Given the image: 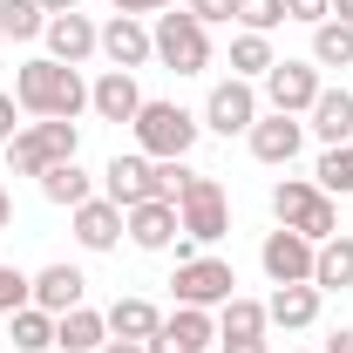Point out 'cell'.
Wrapping results in <instances>:
<instances>
[{
    "instance_id": "25",
    "label": "cell",
    "mask_w": 353,
    "mask_h": 353,
    "mask_svg": "<svg viewBox=\"0 0 353 353\" xmlns=\"http://www.w3.org/2000/svg\"><path fill=\"white\" fill-rule=\"evenodd\" d=\"M312 68H353V28L347 21H319L312 28Z\"/></svg>"
},
{
    "instance_id": "23",
    "label": "cell",
    "mask_w": 353,
    "mask_h": 353,
    "mask_svg": "<svg viewBox=\"0 0 353 353\" xmlns=\"http://www.w3.org/2000/svg\"><path fill=\"white\" fill-rule=\"evenodd\" d=\"M218 340H265V299L231 292V299L218 306Z\"/></svg>"
},
{
    "instance_id": "10",
    "label": "cell",
    "mask_w": 353,
    "mask_h": 353,
    "mask_svg": "<svg viewBox=\"0 0 353 353\" xmlns=\"http://www.w3.org/2000/svg\"><path fill=\"white\" fill-rule=\"evenodd\" d=\"M123 231H130L136 252H170L176 238H183V218H176V204L150 197V204H130L123 211Z\"/></svg>"
},
{
    "instance_id": "34",
    "label": "cell",
    "mask_w": 353,
    "mask_h": 353,
    "mask_svg": "<svg viewBox=\"0 0 353 353\" xmlns=\"http://www.w3.org/2000/svg\"><path fill=\"white\" fill-rule=\"evenodd\" d=\"M14 116H21V102H14V88H7V95H0V150L21 136V123H14Z\"/></svg>"
},
{
    "instance_id": "33",
    "label": "cell",
    "mask_w": 353,
    "mask_h": 353,
    "mask_svg": "<svg viewBox=\"0 0 353 353\" xmlns=\"http://www.w3.org/2000/svg\"><path fill=\"white\" fill-rule=\"evenodd\" d=\"M183 7H190V14L204 21V28H218V21H231V0H183Z\"/></svg>"
},
{
    "instance_id": "24",
    "label": "cell",
    "mask_w": 353,
    "mask_h": 353,
    "mask_svg": "<svg viewBox=\"0 0 353 353\" xmlns=\"http://www.w3.org/2000/svg\"><path fill=\"white\" fill-rule=\"evenodd\" d=\"M41 197H48V204H61V211H75V204L95 197V183H88L82 163H54V170L41 176Z\"/></svg>"
},
{
    "instance_id": "28",
    "label": "cell",
    "mask_w": 353,
    "mask_h": 353,
    "mask_svg": "<svg viewBox=\"0 0 353 353\" xmlns=\"http://www.w3.org/2000/svg\"><path fill=\"white\" fill-rule=\"evenodd\" d=\"M272 61H279V54H272V34H238V41H231V75H238V82H252V75L265 82Z\"/></svg>"
},
{
    "instance_id": "2",
    "label": "cell",
    "mask_w": 353,
    "mask_h": 353,
    "mask_svg": "<svg viewBox=\"0 0 353 353\" xmlns=\"http://www.w3.org/2000/svg\"><path fill=\"white\" fill-rule=\"evenodd\" d=\"M272 218L285 231H299V238H312V245H326L340 231V197H326L306 176H285V183H272Z\"/></svg>"
},
{
    "instance_id": "29",
    "label": "cell",
    "mask_w": 353,
    "mask_h": 353,
    "mask_svg": "<svg viewBox=\"0 0 353 353\" xmlns=\"http://www.w3.org/2000/svg\"><path fill=\"white\" fill-rule=\"evenodd\" d=\"M312 183H319L326 197H353V143H333V150L319 157V170H312Z\"/></svg>"
},
{
    "instance_id": "19",
    "label": "cell",
    "mask_w": 353,
    "mask_h": 353,
    "mask_svg": "<svg viewBox=\"0 0 353 353\" xmlns=\"http://www.w3.org/2000/svg\"><path fill=\"white\" fill-rule=\"evenodd\" d=\"M82 285H88V279L75 272V265H41V272H34V306L61 319V312L82 306Z\"/></svg>"
},
{
    "instance_id": "42",
    "label": "cell",
    "mask_w": 353,
    "mask_h": 353,
    "mask_svg": "<svg viewBox=\"0 0 353 353\" xmlns=\"http://www.w3.org/2000/svg\"><path fill=\"white\" fill-rule=\"evenodd\" d=\"M0 48H7V34H0Z\"/></svg>"
},
{
    "instance_id": "21",
    "label": "cell",
    "mask_w": 353,
    "mask_h": 353,
    "mask_svg": "<svg viewBox=\"0 0 353 353\" xmlns=\"http://www.w3.org/2000/svg\"><path fill=\"white\" fill-rule=\"evenodd\" d=\"M312 285H319V292H347L353 285V238L347 231H333V238L312 252Z\"/></svg>"
},
{
    "instance_id": "9",
    "label": "cell",
    "mask_w": 353,
    "mask_h": 353,
    "mask_svg": "<svg viewBox=\"0 0 353 353\" xmlns=\"http://www.w3.org/2000/svg\"><path fill=\"white\" fill-rule=\"evenodd\" d=\"M259 116H265V109H259V88L238 82V75L218 82V88H211V102H204V130H218V136H245Z\"/></svg>"
},
{
    "instance_id": "15",
    "label": "cell",
    "mask_w": 353,
    "mask_h": 353,
    "mask_svg": "<svg viewBox=\"0 0 353 353\" xmlns=\"http://www.w3.org/2000/svg\"><path fill=\"white\" fill-rule=\"evenodd\" d=\"M68 218H75L82 252H116V245H123V204H109V197H88V204H75Z\"/></svg>"
},
{
    "instance_id": "13",
    "label": "cell",
    "mask_w": 353,
    "mask_h": 353,
    "mask_svg": "<svg viewBox=\"0 0 353 353\" xmlns=\"http://www.w3.org/2000/svg\"><path fill=\"white\" fill-rule=\"evenodd\" d=\"M48 54L54 61H68V68H82L88 54H102V28L88 21V14H48Z\"/></svg>"
},
{
    "instance_id": "1",
    "label": "cell",
    "mask_w": 353,
    "mask_h": 353,
    "mask_svg": "<svg viewBox=\"0 0 353 353\" xmlns=\"http://www.w3.org/2000/svg\"><path fill=\"white\" fill-rule=\"evenodd\" d=\"M14 102H21V116H61V123H75L88 109V82L68 68V61H21V75H14Z\"/></svg>"
},
{
    "instance_id": "12",
    "label": "cell",
    "mask_w": 353,
    "mask_h": 353,
    "mask_svg": "<svg viewBox=\"0 0 353 353\" xmlns=\"http://www.w3.org/2000/svg\"><path fill=\"white\" fill-rule=\"evenodd\" d=\"M102 197L123 204V211H130V204H150V197H157V163H150L143 150H136V157H109V170H102Z\"/></svg>"
},
{
    "instance_id": "36",
    "label": "cell",
    "mask_w": 353,
    "mask_h": 353,
    "mask_svg": "<svg viewBox=\"0 0 353 353\" xmlns=\"http://www.w3.org/2000/svg\"><path fill=\"white\" fill-rule=\"evenodd\" d=\"M326 353H353V326H340V333L326 340Z\"/></svg>"
},
{
    "instance_id": "17",
    "label": "cell",
    "mask_w": 353,
    "mask_h": 353,
    "mask_svg": "<svg viewBox=\"0 0 353 353\" xmlns=\"http://www.w3.org/2000/svg\"><path fill=\"white\" fill-rule=\"evenodd\" d=\"M319 285H272V299H265V326H285V333H306L312 319H319Z\"/></svg>"
},
{
    "instance_id": "27",
    "label": "cell",
    "mask_w": 353,
    "mask_h": 353,
    "mask_svg": "<svg viewBox=\"0 0 353 353\" xmlns=\"http://www.w3.org/2000/svg\"><path fill=\"white\" fill-rule=\"evenodd\" d=\"M0 34H7V41H34V34H48V7H41V0H0Z\"/></svg>"
},
{
    "instance_id": "7",
    "label": "cell",
    "mask_w": 353,
    "mask_h": 353,
    "mask_svg": "<svg viewBox=\"0 0 353 353\" xmlns=\"http://www.w3.org/2000/svg\"><path fill=\"white\" fill-rule=\"evenodd\" d=\"M312 238H299V231H265V245H259V265H265V279L272 285H312Z\"/></svg>"
},
{
    "instance_id": "14",
    "label": "cell",
    "mask_w": 353,
    "mask_h": 353,
    "mask_svg": "<svg viewBox=\"0 0 353 353\" xmlns=\"http://www.w3.org/2000/svg\"><path fill=\"white\" fill-rule=\"evenodd\" d=\"M88 109H95L102 123H136V109H143L136 75H130V68H102V75L88 82Z\"/></svg>"
},
{
    "instance_id": "20",
    "label": "cell",
    "mask_w": 353,
    "mask_h": 353,
    "mask_svg": "<svg viewBox=\"0 0 353 353\" xmlns=\"http://www.w3.org/2000/svg\"><path fill=\"white\" fill-rule=\"evenodd\" d=\"M102 340H109V319L95 306H75V312L54 319V347L61 353H102Z\"/></svg>"
},
{
    "instance_id": "37",
    "label": "cell",
    "mask_w": 353,
    "mask_h": 353,
    "mask_svg": "<svg viewBox=\"0 0 353 353\" xmlns=\"http://www.w3.org/2000/svg\"><path fill=\"white\" fill-rule=\"evenodd\" d=\"M102 353H150L143 340H102Z\"/></svg>"
},
{
    "instance_id": "40",
    "label": "cell",
    "mask_w": 353,
    "mask_h": 353,
    "mask_svg": "<svg viewBox=\"0 0 353 353\" xmlns=\"http://www.w3.org/2000/svg\"><path fill=\"white\" fill-rule=\"evenodd\" d=\"M48 14H75V7H82V0H41Z\"/></svg>"
},
{
    "instance_id": "5",
    "label": "cell",
    "mask_w": 353,
    "mask_h": 353,
    "mask_svg": "<svg viewBox=\"0 0 353 353\" xmlns=\"http://www.w3.org/2000/svg\"><path fill=\"white\" fill-rule=\"evenodd\" d=\"M176 218H183V238H190V245H218L224 231H231V197H224V183L204 176V170H190L183 197H176Z\"/></svg>"
},
{
    "instance_id": "4",
    "label": "cell",
    "mask_w": 353,
    "mask_h": 353,
    "mask_svg": "<svg viewBox=\"0 0 353 353\" xmlns=\"http://www.w3.org/2000/svg\"><path fill=\"white\" fill-rule=\"evenodd\" d=\"M150 48H157V61L176 68V75H204V68H211V28H204L190 7H183V14H157Z\"/></svg>"
},
{
    "instance_id": "30",
    "label": "cell",
    "mask_w": 353,
    "mask_h": 353,
    "mask_svg": "<svg viewBox=\"0 0 353 353\" xmlns=\"http://www.w3.org/2000/svg\"><path fill=\"white\" fill-rule=\"evenodd\" d=\"M231 21H238L245 34H272V28L285 21V0H231Z\"/></svg>"
},
{
    "instance_id": "11",
    "label": "cell",
    "mask_w": 353,
    "mask_h": 353,
    "mask_svg": "<svg viewBox=\"0 0 353 353\" xmlns=\"http://www.w3.org/2000/svg\"><path fill=\"white\" fill-rule=\"evenodd\" d=\"M245 143H252V157H259V163L285 170V163L299 157V143H306V123H299V116H279V109H272V116H259V123L245 130Z\"/></svg>"
},
{
    "instance_id": "26",
    "label": "cell",
    "mask_w": 353,
    "mask_h": 353,
    "mask_svg": "<svg viewBox=\"0 0 353 353\" xmlns=\"http://www.w3.org/2000/svg\"><path fill=\"white\" fill-rule=\"evenodd\" d=\"M7 319H14V353H48L54 347V312L21 306V312H7Z\"/></svg>"
},
{
    "instance_id": "39",
    "label": "cell",
    "mask_w": 353,
    "mask_h": 353,
    "mask_svg": "<svg viewBox=\"0 0 353 353\" xmlns=\"http://www.w3.org/2000/svg\"><path fill=\"white\" fill-rule=\"evenodd\" d=\"M7 224H14V190L0 183V231H7Z\"/></svg>"
},
{
    "instance_id": "6",
    "label": "cell",
    "mask_w": 353,
    "mask_h": 353,
    "mask_svg": "<svg viewBox=\"0 0 353 353\" xmlns=\"http://www.w3.org/2000/svg\"><path fill=\"white\" fill-rule=\"evenodd\" d=\"M176 306H224V299H231V292H238V272H231V265L224 259H204V252H197V259H183L176 265Z\"/></svg>"
},
{
    "instance_id": "31",
    "label": "cell",
    "mask_w": 353,
    "mask_h": 353,
    "mask_svg": "<svg viewBox=\"0 0 353 353\" xmlns=\"http://www.w3.org/2000/svg\"><path fill=\"white\" fill-rule=\"evenodd\" d=\"M21 306H34V279L21 265H0V312H21Z\"/></svg>"
},
{
    "instance_id": "32",
    "label": "cell",
    "mask_w": 353,
    "mask_h": 353,
    "mask_svg": "<svg viewBox=\"0 0 353 353\" xmlns=\"http://www.w3.org/2000/svg\"><path fill=\"white\" fill-rule=\"evenodd\" d=\"M285 21H306V28H319V21H333V0H285Z\"/></svg>"
},
{
    "instance_id": "22",
    "label": "cell",
    "mask_w": 353,
    "mask_h": 353,
    "mask_svg": "<svg viewBox=\"0 0 353 353\" xmlns=\"http://www.w3.org/2000/svg\"><path fill=\"white\" fill-rule=\"evenodd\" d=\"M102 319H109V340H157V326H163V312L150 299H116Z\"/></svg>"
},
{
    "instance_id": "41",
    "label": "cell",
    "mask_w": 353,
    "mask_h": 353,
    "mask_svg": "<svg viewBox=\"0 0 353 353\" xmlns=\"http://www.w3.org/2000/svg\"><path fill=\"white\" fill-rule=\"evenodd\" d=\"M333 21H347V28H353V0H333Z\"/></svg>"
},
{
    "instance_id": "8",
    "label": "cell",
    "mask_w": 353,
    "mask_h": 353,
    "mask_svg": "<svg viewBox=\"0 0 353 353\" xmlns=\"http://www.w3.org/2000/svg\"><path fill=\"white\" fill-rule=\"evenodd\" d=\"M319 68L312 61H272L265 68V102L279 109V116H306L312 102H319Z\"/></svg>"
},
{
    "instance_id": "18",
    "label": "cell",
    "mask_w": 353,
    "mask_h": 353,
    "mask_svg": "<svg viewBox=\"0 0 353 353\" xmlns=\"http://www.w3.org/2000/svg\"><path fill=\"white\" fill-rule=\"evenodd\" d=\"M306 116H312L306 130L319 136L326 150H333V143H353V88H319V102H312Z\"/></svg>"
},
{
    "instance_id": "3",
    "label": "cell",
    "mask_w": 353,
    "mask_h": 353,
    "mask_svg": "<svg viewBox=\"0 0 353 353\" xmlns=\"http://www.w3.org/2000/svg\"><path fill=\"white\" fill-rule=\"evenodd\" d=\"M136 150L150 157V163H170V157H190V143H197V116L183 109V102H150L143 95V109H136Z\"/></svg>"
},
{
    "instance_id": "38",
    "label": "cell",
    "mask_w": 353,
    "mask_h": 353,
    "mask_svg": "<svg viewBox=\"0 0 353 353\" xmlns=\"http://www.w3.org/2000/svg\"><path fill=\"white\" fill-rule=\"evenodd\" d=\"M224 353H272L265 340H224Z\"/></svg>"
},
{
    "instance_id": "43",
    "label": "cell",
    "mask_w": 353,
    "mask_h": 353,
    "mask_svg": "<svg viewBox=\"0 0 353 353\" xmlns=\"http://www.w3.org/2000/svg\"><path fill=\"white\" fill-rule=\"evenodd\" d=\"M292 353H299V347H292Z\"/></svg>"
},
{
    "instance_id": "16",
    "label": "cell",
    "mask_w": 353,
    "mask_h": 353,
    "mask_svg": "<svg viewBox=\"0 0 353 353\" xmlns=\"http://www.w3.org/2000/svg\"><path fill=\"white\" fill-rule=\"evenodd\" d=\"M102 54H109V68H143L157 48H150V28L136 21V14H109V28H102Z\"/></svg>"
},
{
    "instance_id": "35",
    "label": "cell",
    "mask_w": 353,
    "mask_h": 353,
    "mask_svg": "<svg viewBox=\"0 0 353 353\" xmlns=\"http://www.w3.org/2000/svg\"><path fill=\"white\" fill-rule=\"evenodd\" d=\"M109 7H116V14H136V21H143V14H163L170 0H109Z\"/></svg>"
}]
</instances>
